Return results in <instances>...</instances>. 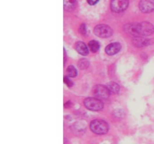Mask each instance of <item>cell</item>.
<instances>
[{"label":"cell","instance_id":"1","mask_svg":"<svg viewBox=\"0 0 154 144\" xmlns=\"http://www.w3.org/2000/svg\"><path fill=\"white\" fill-rule=\"evenodd\" d=\"M124 31L134 37H144L152 35L154 32V26L148 22H142L140 24H129L124 26Z\"/></svg>","mask_w":154,"mask_h":144},{"label":"cell","instance_id":"2","mask_svg":"<svg viewBox=\"0 0 154 144\" xmlns=\"http://www.w3.org/2000/svg\"><path fill=\"white\" fill-rule=\"evenodd\" d=\"M90 130L96 134H105L109 130V125L105 121L101 119H94L90 123Z\"/></svg>","mask_w":154,"mask_h":144},{"label":"cell","instance_id":"3","mask_svg":"<svg viewBox=\"0 0 154 144\" xmlns=\"http://www.w3.org/2000/svg\"><path fill=\"white\" fill-rule=\"evenodd\" d=\"M84 105L88 110L92 111H99L104 107V104L97 98H86L84 101Z\"/></svg>","mask_w":154,"mask_h":144},{"label":"cell","instance_id":"4","mask_svg":"<svg viewBox=\"0 0 154 144\" xmlns=\"http://www.w3.org/2000/svg\"><path fill=\"white\" fill-rule=\"evenodd\" d=\"M94 33L100 38H108L112 35L113 30L105 24H99L94 28Z\"/></svg>","mask_w":154,"mask_h":144},{"label":"cell","instance_id":"5","mask_svg":"<svg viewBox=\"0 0 154 144\" xmlns=\"http://www.w3.org/2000/svg\"><path fill=\"white\" fill-rule=\"evenodd\" d=\"M110 91L107 87L102 86V85H97L93 90V93L94 96L97 98L106 99L110 96Z\"/></svg>","mask_w":154,"mask_h":144},{"label":"cell","instance_id":"6","mask_svg":"<svg viewBox=\"0 0 154 144\" xmlns=\"http://www.w3.org/2000/svg\"><path fill=\"white\" fill-rule=\"evenodd\" d=\"M129 6L128 0H112L111 2V8L114 12L120 13L125 11Z\"/></svg>","mask_w":154,"mask_h":144},{"label":"cell","instance_id":"7","mask_svg":"<svg viewBox=\"0 0 154 144\" xmlns=\"http://www.w3.org/2000/svg\"><path fill=\"white\" fill-rule=\"evenodd\" d=\"M139 8L143 13H151L154 11V0H141Z\"/></svg>","mask_w":154,"mask_h":144},{"label":"cell","instance_id":"8","mask_svg":"<svg viewBox=\"0 0 154 144\" xmlns=\"http://www.w3.org/2000/svg\"><path fill=\"white\" fill-rule=\"evenodd\" d=\"M151 42H152V40L147 39V38H144V37H134L132 38V41L133 45L137 47H145V46L152 44Z\"/></svg>","mask_w":154,"mask_h":144},{"label":"cell","instance_id":"9","mask_svg":"<svg viewBox=\"0 0 154 144\" xmlns=\"http://www.w3.org/2000/svg\"><path fill=\"white\" fill-rule=\"evenodd\" d=\"M121 49V45L118 42H114L108 44L105 48V53L109 56H113L116 54Z\"/></svg>","mask_w":154,"mask_h":144},{"label":"cell","instance_id":"10","mask_svg":"<svg viewBox=\"0 0 154 144\" xmlns=\"http://www.w3.org/2000/svg\"><path fill=\"white\" fill-rule=\"evenodd\" d=\"M76 51L82 56H86L89 53V50H88L86 45L84 42H78L75 44Z\"/></svg>","mask_w":154,"mask_h":144},{"label":"cell","instance_id":"11","mask_svg":"<svg viewBox=\"0 0 154 144\" xmlns=\"http://www.w3.org/2000/svg\"><path fill=\"white\" fill-rule=\"evenodd\" d=\"M63 6L66 11H72L76 6V0H63Z\"/></svg>","mask_w":154,"mask_h":144},{"label":"cell","instance_id":"12","mask_svg":"<svg viewBox=\"0 0 154 144\" xmlns=\"http://www.w3.org/2000/svg\"><path fill=\"white\" fill-rule=\"evenodd\" d=\"M106 87H108L110 92H112V93L116 94L120 92V86L115 82H109V83H107Z\"/></svg>","mask_w":154,"mask_h":144},{"label":"cell","instance_id":"13","mask_svg":"<svg viewBox=\"0 0 154 144\" xmlns=\"http://www.w3.org/2000/svg\"><path fill=\"white\" fill-rule=\"evenodd\" d=\"M99 42L95 41V40H93V41H90L89 42V47H90V51L93 53H95L99 51Z\"/></svg>","mask_w":154,"mask_h":144},{"label":"cell","instance_id":"14","mask_svg":"<svg viewBox=\"0 0 154 144\" xmlns=\"http://www.w3.org/2000/svg\"><path fill=\"white\" fill-rule=\"evenodd\" d=\"M67 74L69 78H75L77 75V71L73 65H69L66 69Z\"/></svg>","mask_w":154,"mask_h":144},{"label":"cell","instance_id":"15","mask_svg":"<svg viewBox=\"0 0 154 144\" xmlns=\"http://www.w3.org/2000/svg\"><path fill=\"white\" fill-rule=\"evenodd\" d=\"M77 65L82 70H84V69H86L90 65V62L86 59H81V60H79V62H77Z\"/></svg>","mask_w":154,"mask_h":144},{"label":"cell","instance_id":"16","mask_svg":"<svg viewBox=\"0 0 154 144\" xmlns=\"http://www.w3.org/2000/svg\"><path fill=\"white\" fill-rule=\"evenodd\" d=\"M79 33H81L83 35H86V25L84 24H81V26L79 28Z\"/></svg>","mask_w":154,"mask_h":144},{"label":"cell","instance_id":"17","mask_svg":"<svg viewBox=\"0 0 154 144\" xmlns=\"http://www.w3.org/2000/svg\"><path fill=\"white\" fill-rule=\"evenodd\" d=\"M64 83H66V85L68 87H72V85H73V83H72V81L69 80V78H67V77H64Z\"/></svg>","mask_w":154,"mask_h":144},{"label":"cell","instance_id":"18","mask_svg":"<svg viewBox=\"0 0 154 144\" xmlns=\"http://www.w3.org/2000/svg\"><path fill=\"white\" fill-rule=\"evenodd\" d=\"M99 0H87L88 4H90V6H94L96 3H98Z\"/></svg>","mask_w":154,"mask_h":144}]
</instances>
